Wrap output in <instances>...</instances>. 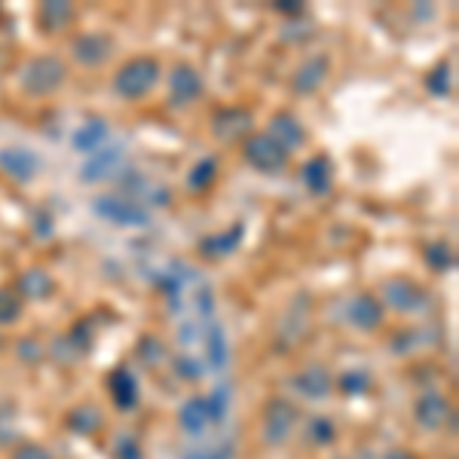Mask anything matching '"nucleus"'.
<instances>
[{
  "label": "nucleus",
  "mask_w": 459,
  "mask_h": 459,
  "mask_svg": "<svg viewBox=\"0 0 459 459\" xmlns=\"http://www.w3.org/2000/svg\"><path fill=\"white\" fill-rule=\"evenodd\" d=\"M71 80V65L56 53H37L19 65L16 83L28 99H53Z\"/></svg>",
  "instance_id": "obj_1"
},
{
  "label": "nucleus",
  "mask_w": 459,
  "mask_h": 459,
  "mask_svg": "<svg viewBox=\"0 0 459 459\" xmlns=\"http://www.w3.org/2000/svg\"><path fill=\"white\" fill-rule=\"evenodd\" d=\"M160 80H162V62L157 56L142 53L126 58L120 68L114 71L110 89H114V95L126 101V105H135V101H144L160 86Z\"/></svg>",
  "instance_id": "obj_2"
},
{
  "label": "nucleus",
  "mask_w": 459,
  "mask_h": 459,
  "mask_svg": "<svg viewBox=\"0 0 459 459\" xmlns=\"http://www.w3.org/2000/svg\"><path fill=\"white\" fill-rule=\"evenodd\" d=\"M239 147H242V160H246V166H251L261 175L276 178V175H285L288 169H291L294 153L279 144L270 132H255V135L246 138Z\"/></svg>",
  "instance_id": "obj_3"
},
{
  "label": "nucleus",
  "mask_w": 459,
  "mask_h": 459,
  "mask_svg": "<svg viewBox=\"0 0 459 459\" xmlns=\"http://www.w3.org/2000/svg\"><path fill=\"white\" fill-rule=\"evenodd\" d=\"M380 303L402 316H423L432 307V291L411 276H389L380 288Z\"/></svg>",
  "instance_id": "obj_4"
},
{
  "label": "nucleus",
  "mask_w": 459,
  "mask_h": 459,
  "mask_svg": "<svg viewBox=\"0 0 459 459\" xmlns=\"http://www.w3.org/2000/svg\"><path fill=\"white\" fill-rule=\"evenodd\" d=\"M209 132H212L214 142L224 144V147L242 144L246 138H251L257 132V117H255V110L246 105L218 108L209 120Z\"/></svg>",
  "instance_id": "obj_5"
},
{
  "label": "nucleus",
  "mask_w": 459,
  "mask_h": 459,
  "mask_svg": "<svg viewBox=\"0 0 459 459\" xmlns=\"http://www.w3.org/2000/svg\"><path fill=\"white\" fill-rule=\"evenodd\" d=\"M117 40L108 31H80L68 40V56L77 68L83 71H99L114 58Z\"/></svg>",
  "instance_id": "obj_6"
},
{
  "label": "nucleus",
  "mask_w": 459,
  "mask_h": 459,
  "mask_svg": "<svg viewBox=\"0 0 459 459\" xmlns=\"http://www.w3.org/2000/svg\"><path fill=\"white\" fill-rule=\"evenodd\" d=\"M205 95V77L194 62H178L169 71V108L172 110H190L203 101Z\"/></svg>",
  "instance_id": "obj_7"
},
{
  "label": "nucleus",
  "mask_w": 459,
  "mask_h": 459,
  "mask_svg": "<svg viewBox=\"0 0 459 459\" xmlns=\"http://www.w3.org/2000/svg\"><path fill=\"white\" fill-rule=\"evenodd\" d=\"M92 212L99 214L101 221L114 227H144L147 224V209L138 203L135 196H123V194H105V196H95Z\"/></svg>",
  "instance_id": "obj_8"
},
{
  "label": "nucleus",
  "mask_w": 459,
  "mask_h": 459,
  "mask_svg": "<svg viewBox=\"0 0 459 459\" xmlns=\"http://www.w3.org/2000/svg\"><path fill=\"white\" fill-rule=\"evenodd\" d=\"M346 325L359 334H374L386 325V307L377 298V291H359L346 300Z\"/></svg>",
  "instance_id": "obj_9"
},
{
  "label": "nucleus",
  "mask_w": 459,
  "mask_h": 459,
  "mask_svg": "<svg viewBox=\"0 0 459 459\" xmlns=\"http://www.w3.org/2000/svg\"><path fill=\"white\" fill-rule=\"evenodd\" d=\"M331 71H334V58L328 53H313L294 68L291 74V95L294 99H309L318 89L328 83Z\"/></svg>",
  "instance_id": "obj_10"
},
{
  "label": "nucleus",
  "mask_w": 459,
  "mask_h": 459,
  "mask_svg": "<svg viewBox=\"0 0 459 459\" xmlns=\"http://www.w3.org/2000/svg\"><path fill=\"white\" fill-rule=\"evenodd\" d=\"M298 407H294L288 398H273L270 404L264 407V441L270 447H282V444L291 438L294 429H298Z\"/></svg>",
  "instance_id": "obj_11"
},
{
  "label": "nucleus",
  "mask_w": 459,
  "mask_h": 459,
  "mask_svg": "<svg viewBox=\"0 0 459 459\" xmlns=\"http://www.w3.org/2000/svg\"><path fill=\"white\" fill-rule=\"evenodd\" d=\"M413 420H417L420 429L426 432H441L447 426V420H454V407H450V398L444 392L429 389L413 402Z\"/></svg>",
  "instance_id": "obj_12"
},
{
  "label": "nucleus",
  "mask_w": 459,
  "mask_h": 459,
  "mask_svg": "<svg viewBox=\"0 0 459 459\" xmlns=\"http://www.w3.org/2000/svg\"><path fill=\"white\" fill-rule=\"evenodd\" d=\"M80 19L77 6L65 4V0H47L34 10V22H37V31L43 37H58V34H68L74 28V22Z\"/></svg>",
  "instance_id": "obj_13"
},
{
  "label": "nucleus",
  "mask_w": 459,
  "mask_h": 459,
  "mask_svg": "<svg viewBox=\"0 0 459 459\" xmlns=\"http://www.w3.org/2000/svg\"><path fill=\"white\" fill-rule=\"evenodd\" d=\"M291 386L300 398H307V402H325V398H331V392H334V377H331V371L325 365L313 361V365L300 368V371L294 374Z\"/></svg>",
  "instance_id": "obj_14"
},
{
  "label": "nucleus",
  "mask_w": 459,
  "mask_h": 459,
  "mask_svg": "<svg viewBox=\"0 0 459 459\" xmlns=\"http://www.w3.org/2000/svg\"><path fill=\"white\" fill-rule=\"evenodd\" d=\"M300 181L313 196H328L334 190V160L328 153H316L300 166Z\"/></svg>",
  "instance_id": "obj_15"
},
{
  "label": "nucleus",
  "mask_w": 459,
  "mask_h": 459,
  "mask_svg": "<svg viewBox=\"0 0 459 459\" xmlns=\"http://www.w3.org/2000/svg\"><path fill=\"white\" fill-rule=\"evenodd\" d=\"M37 169H40V162H37L31 151H25V147H19V144L0 147V172L10 178V181L31 184L37 178Z\"/></svg>",
  "instance_id": "obj_16"
},
{
  "label": "nucleus",
  "mask_w": 459,
  "mask_h": 459,
  "mask_svg": "<svg viewBox=\"0 0 459 459\" xmlns=\"http://www.w3.org/2000/svg\"><path fill=\"white\" fill-rule=\"evenodd\" d=\"M242 239H246V224H242V221H233L230 230L203 236V239H199V255H203L205 261H224V257H230L242 246Z\"/></svg>",
  "instance_id": "obj_17"
},
{
  "label": "nucleus",
  "mask_w": 459,
  "mask_h": 459,
  "mask_svg": "<svg viewBox=\"0 0 459 459\" xmlns=\"http://www.w3.org/2000/svg\"><path fill=\"white\" fill-rule=\"evenodd\" d=\"M266 132H270V135L276 138L282 147H288L291 153L309 142L307 126H303V120L294 114V110H279V114H273L270 117V129H266Z\"/></svg>",
  "instance_id": "obj_18"
},
{
  "label": "nucleus",
  "mask_w": 459,
  "mask_h": 459,
  "mask_svg": "<svg viewBox=\"0 0 459 459\" xmlns=\"http://www.w3.org/2000/svg\"><path fill=\"white\" fill-rule=\"evenodd\" d=\"M16 294L22 300H49L56 294V279L53 273H47L43 266H28V270H22L16 276Z\"/></svg>",
  "instance_id": "obj_19"
},
{
  "label": "nucleus",
  "mask_w": 459,
  "mask_h": 459,
  "mask_svg": "<svg viewBox=\"0 0 459 459\" xmlns=\"http://www.w3.org/2000/svg\"><path fill=\"white\" fill-rule=\"evenodd\" d=\"M108 392L117 411H135L138 407V380L129 368H114L108 374Z\"/></svg>",
  "instance_id": "obj_20"
},
{
  "label": "nucleus",
  "mask_w": 459,
  "mask_h": 459,
  "mask_svg": "<svg viewBox=\"0 0 459 459\" xmlns=\"http://www.w3.org/2000/svg\"><path fill=\"white\" fill-rule=\"evenodd\" d=\"M65 426H68L74 435H80V438H92V435H99L101 429H105V413H101L99 404H89V402L77 404L74 411H68Z\"/></svg>",
  "instance_id": "obj_21"
},
{
  "label": "nucleus",
  "mask_w": 459,
  "mask_h": 459,
  "mask_svg": "<svg viewBox=\"0 0 459 459\" xmlns=\"http://www.w3.org/2000/svg\"><path fill=\"white\" fill-rule=\"evenodd\" d=\"M209 423H212V417H209V402H205V395L187 398V402L181 404V411H178V426L187 435H203Z\"/></svg>",
  "instance_id": "obj_22"
},
{
  "label": "nucleus",
  "mask_w": 459,
  "mask_h": 459,
  "mask_svg": "<svg viewBox=\"0 0 459 459\" xmlns=\"http://www.w3.org/2000/svg\"><path fill=\"white\" fill-rule=\"evenodd\" d=\"M120 166H123V151H120V147H101L99 153H92V157L86 160L83 181L92 184V181H99V178H110Z\"/></svg>",
  "instance_id": "obj_23"
},
{
  "label": "nucleus",
  "mask_w": 459,
  "mask_h": 459,
  "mask_svg": "<svg viewBox=\"0 0 459 459\" xmlns=\"http://www.w3.org/2000/svg\"><path fill=\"white\" fill-rule=\"evenodd\" d=\"M105 142H108V123L99 120V117L86 120L77 132H74V147H77V153H86V157L99 153L101 147H105Z\"/></svg>",
  "instance_id": "obj_24"
},
{
  "label": "nucleus",
  "mask_w": 459,
  "mask_h": 459,
  "mask_svg": "<svg viewBox=\"0 0 459 459\" xmlns=\"http://www.w3.org/2000/svg\"><path fill=\"white\" fill-rule=\"evenodd\" d=\"M221 175V166L214 157H203L196 160L194 166H190L187 178H184V184H187L190 194H209V190L214 187V181H218Z\"/></svg>",
  "instance_id": "obj_25"
},
{
  "label": "nucleus",
  "mask_w": 459,
  "mask_h": 459,
  "mask_svg": "<svg viewBox=\"0 0 459 459\" xmlns=\"http://www.w3.org/2000/svg\"><path fill=\"white\" fill-rule=\"evenodd\" d=\"M420 255H423V264L429 266V270L438 273V276H444V273H450L456 266V248L444 239L426 242V246L420 248Z\"/></svg>",
  "instance_id": "obj_26"
},
{
  "label": "nucleus",
  "mask_w": 459,
  "mask_h": 459,
  "mask_svg": "<svg viewBox=\"0 0 459 459\" xmlns=\"http://www.w3.org/2000/svg\"><path fill=\"white\" fill-rule=\"evenodd\" d=\"M423 86L432 95H438V99H447V95L454 92V65H450L447 58H441V62L435 65V68L426 71Z\"/></svg>",
  "instance_id": "obj_27"
},
{
  "label": "nucleus",
  "mask_w": 459,
  "mask_h": 459,
  "mask_svg": "<svg viewBox=\"0 0 459 459\" xmlns=\"http://www.w3.org/2000/svg\"><path fill=\"white\" fill-rule=\"evenodd\" d=\"M303 438H307L309 447H328L337 438V426L331 417H309L307 426H303Z\"/></svg>",
  "instance_id": "obj_28"
},
{
  "label": "nucleus",
  "mask_w": 459,
  "mask_h": 459,
  "mask_svg": "<svg viewBox=\"0 0 459 459\" xmlns=\"http://www.w3.org/2000/svg\"><path fill=\"white\" fill-rule=\"evenodd\" d=\"M25 316V300L16 294L13 285H0V328H10Z\"/></svg>",
  "instance_id": "obj_29"
},
{
  "label": "nucleus",
  "mask_w": 459,
  "mask_h": 459,
  "mask_svg": "<svg viewBox=\"0 0 459 459\" xmlns=\"http://www.w3.org/2000/svg\"><path fill=\"white\" fill-rule=\"evenodd\" d=\"M334 386L343 392L346 398H359L374 386V377L368 374L365 368H352V371H346L340 380H334Z\"/></svg>",
  "instance_id": "obj_30"
},
{
  "label": "nucleus",
  "mask_w": 459,
  "mask_h": 459,
  "mask_svg": "<svg viewBox=\"0 0 459 459\" xmlns=\"http://www.w3.org/2000/svg\"><path fill=\"white\" fill-rule=\"evenodd\" d=\"M138 355H142L144 365H160V361L166 359V346H162L160 337L144 334L142 340H138Z\"/></svg>",
  "instance_id": "obj_31"
},
{
  "label": "nucleus",
  "mask_w": 459,
  "mask_h": 459,
  "mask_svg": "<svg viewBox=\"0 0 459 459\" xmlns=\"http://www.w3.org/2000/svg\"><path fill=\"white\" fill-rule=\"evenodd\" d=\"M31 233L37 236V239H49V236H56V214L49 209H34Z\"/></svg>",
  "instance_id": "obj_32"
},
{
  "label": "nucleus",
  "mask_w": 459,
  "mask_h": 459,
  "mask_svg": "<svg viewBox=\"0 0 459 459\" xmlns=\"http://www.w3.org/2000/svg\"><path fill=\"white\" fill-rule=\"evenodd\" d=\"M10 459H56V454L40 441H25V444H19V447H13Z\"/></svg>",
  "instance_id": "obj_33"
},
{
  "label": "nucleus",
  "mask_w": 459,
  "mask_h": 459,
  "mask_svg": "<svg viewBox=\"0 0 459 459\" xmlns=\"http://www.w3.org/2000/svg\"><path fill=\"white\" fill-rule=\"evenodd\" d=\"M209 359L214 368L224 365V331H221L218 325H212V331H209Z\"/></svg>",
  "instance_id": "obj_34"
},
{
  "label": "nucleus",
  "mask_w": 459,
  "mask_h": 459,
  "mask_svg": "<svg viewBox=\"0 0 459 459\" xmlns=\"http://www.w3.org/2000/svg\"><path fill=\"white\" fill-rule=\"evenodd\" d=\"M19 355H22V361H40L43 359V346L37 343L34 337H25V340H19Z\"/></svg>",
  "instance_id": "obj_35"
},
{
  "label": "nucleus",
  "mask_w": 459,
  "mask_h": 459,
  "mask_svg": "<svg viewBox=\"0 0 459 459\" xmlns=\"http://www.w3.org/2000/svg\"><path fill=\"white\" fill-rule=\"evenodd\" d=\"M114 456L117 459H144V450H142V444H138L135 438H129V441L120 444V450H117Z\"/></svg>",
  "instance_id": "obj_36"
},
{
  "label": "nucleus",
  "mask_w": 459,
  "mask_h": 459,
  "mask_svg": "<svg viewBox=\"0 0 459 459\" xmlns=\"http://www.w3.org/2000/svg\"><path fill=\"white\" fill-rule=\"evenodd\" d=\"M187 459H233V444H221L218 450H205V454H190Z\"/></svg>",
  "instance_id": "obj_37"
},
{
  "label": "nucleus",
  "mask_w": 459,
  "mask_h": 459,
  "mask_svg": "<svg viewBox=\"0 0 459 459\" xmlns=\"http://www.w3.org/2000/svg\"><path fill=\"white\" fill-rule=\"evenodd\" d=\"M273 10H276L279 16H300L303 4H294V0H282V4H273Z\"/></svg>",
  "instance_id": "obj_38"
},
{
  "label": "nucleus",
  "mask_w": 459,
  "mask_h": 459,
  "mask_svg": "<svg viewBox=\"0 0 459 459\" xmlns=\"http://www.w3.org/2000/svg\"><path fill=\"white\" fill-rule=\"evenodd\" d=\"M334 459H346V456H334Z\"/></svg>",
  "instance_id": "obj_39"
}]
</instances>
